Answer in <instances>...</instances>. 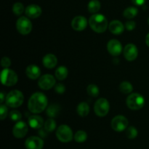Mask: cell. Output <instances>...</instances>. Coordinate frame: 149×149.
Wrapping results in <instances>:
<instances>
[{
  "instance_id": "6da1fadb",
  "label": "cell",
  "mask_w": 149,
  "mask_h": 149,
  "mask_svg": "<svg viewBox=\"0 0 149 149\" xmlns=\"http://www.w3.org/2000/svg\"><path fill=\"white\" fill-rule=\"evenodd\" d=\"M47 97L42 93H35L31 96L28 102V109L31 113H39L47 106Z\"/></svg>"
},
{
  "instance_id": "7a4b0ae2",
  "label": "cell",
  "mask_w": 149,
  "mask_h": 149,
  "mask_svg": "<svg viewBox=\"0 0 149 149\" xmlns=\"http://www.w3.org/2000/svg\"><path fill=\"white\" fill-rule=\"evenodd\" d=\"M89 25L92 30L98 33L105 32L107 29L108 20L106 17L102 14H94L89 19Z\"/></svg>"
},
{
  "instance_id": "3957f363",
  "label": "cell",
  "mask_w": 149,
  "mask_h": 149,
  "mask_svg": "<svg viewBox=\"0 0 149 149\" xmlns=\"http://www.w3.org/2000/svg\"><path fill=\"white\" fill-rule=\"evenodd\" d=\"M6 105L11 108H17L21 106L24 100L23 94L20 90L10 91L5 97Z\"/></svg>"
},
{
  "instance_id": "277c9868",
  "label": "cell",
  "mask_w": 149,
  "mask_h": 149,
  "mask_svg": "<svg viewBox=\"0 0 149 149\" xmlns=\"http://www.w3.org/2000/svg\"><path fill=\"white\" fill-rule=\"evenodd\" d=\"M126 103L127 107L131 110H140L145 104V99L139 93H131L127 98Z\"/></svg>"
},
{
  "instance_id": "5b68a950",
  "label": "cell",
  "mask_w": 149,
  "mask_h": 149,
  "mask_svg": "<svg viewBox=\"0 0 149 149\" xmlns=\"http://www.w3.org/2000/svg\"><path fill=\"white\" fill-rule=\"evenodd\" d=\"M18 81L17 74L14 71L9 68H4L1 73V81L7 87H12L15 85Z\"/></svg>"
},
{
  "instance_id": "8992f818",
  "label": "cell",
  "mask_w": 149,
  "mask_h": 149,
  "mask_svg": "<svg viewBox=\"0 0 149 149\" xmlns=\"http://www.w3.org/2000/svg\"><path fill=\"white\" fill-rule=\"evenodd\" d=\"M56 137L62 143L70 142L72 141L74 137L72 130L66 125H61L56 131Z\"/></svg>"
},
{
  "instance_id": "52a82bcc",
  "label": "cell",
  "mask_w": 149,
  "mask_h": 149,
  "mask_svg": "<svg viewBox=\"0 0 149 149\" xmlns=\"http://www.w3.org/2000/svg\"><path fill=\"white\" fill-rule=\"evenodd\" d=\"M16 29L17 31L22 35H27L31 33L32 30V23L29 17L22 16L17 20Z\"/></svg>"
},
{
  "instance_id": "ba28073f",
  "label": "cell",
  "mask_w": 149,
  "mask_h": 149,
  "mask_svg": "<svg viewBox=\"0 0 149 149\" xmlns=\"http://www.w3.org/2000/svg\"><path fill=\"white\" fill-rule=\"evenodd\" d=\"M110 109V104L107 99L106 98H99L95 102L94 106V111L95 114L100 117L106 116L109 112Z\"/></svg>"
},
{
  "instance_id": "9c48e42d",
  "label": "cell",
  "mask_w": 149,
  "mask_h": 149,
  "mask_svg": "<svg viewBox=\"0 0 149 149\" xmlns=\"http://www.w3.org/2000/svg\"><path fill=\"white\" fill-rule=\"evenodd\" d=\"M128 124H129L128 119L125 116L122 115H118L112 119L111 125L113 130L120 132L127 130Z\"/></svg>"
},
{
  "instance_id": "30bf717a",
  "label": "cell",
  "mask_w": 149,
  "mask_h": 149,
  "mask_svg": "<svg viewBox=\"0 0 149 149\" xmlns=\"http://www.w3.org/2000/svg\"><path fill=\"white\" fill-rule=\"evenodd\" d=\"M55 82H56L55 79L53 76L51 74H45L40 77L38 81V84L41 89L47 90L55 87Z\"/></svg>"
},
{
  "instance_id": "8fae6325",
  "label": "cell",
  "mask_w": 149,
  "mask_h": 149,
  "mask_svg": "<svg viewBox=\"0 0 149 149\" xmlns=\"http://www.w3.org/2000/svg\"><path fill=\"white\" fill-rule=\"evenodd\" d=\"M29 131V127L26 122L23 121H19L15 125L13 129V134L16 138H24L28 133Z\"/></svg>"
},
{
  "instance_id": "7c38bea8",
  "label": "cell",
  "mask_w": 149,
  "mask_h": 149,
  "mask_svg": "<svg viewBox=\"0 0 149 149\" xmlns=\"http://www.w3.org/2000/svg\"><path fill=\"white\" fill-rule=\"evenodd\" d=\"M123 54L127 61H133L138 57V49L134 44H128L124 48Z\"/></svg>"
},
{
  "instance_id": "4fadbf2b",
  "label": "cell",
  "mask_w": 149,
  "mask_h": 149,
  "mask_svg": "<svg viewBox=\"0 0 149 149\" xmlns=\"http://www.w3.org/2000/svg\"><path fill=\"white\" fill-rule=\"evenodd\" d=\"M107 49L112 56H119L122 52V44L116 39H111L107 44Z\"/></svg>"
},
{
  "instance_id": "5bb4252c",
  "label": "cell",
  "mask_w": 149,
  "mask_h": 149,
  "mask_svg": "<svg viewBox=\"0 0 149 149\" xmlns=\"http://www.w3.org/2000/svg\"><path fill=\"white\" fill-rule=\"evenodd\" d=\"M25 146L27 149H42L44 146V141L39 137L31 136L27 138L25 142Z\"/></svg>"
},
{
  "instance_id": "9a60e30c",
  "label": "cell",
  "mask_w": 149,
  "mask_h": 149,
  "mask_svg": "<svg viewBox=\"0 0 149 149\" xmlns=\"http://www.w3.org/2000/svg\"><path fill=\"white\" fill-rule=\"evenodd\" d=\"M87 20L85 17L81 15L76 16L71 21V26L73 29L77 31H81L87 28Z\"/></svg>"
},
{
  "instance_id": "2e32d148",
  "label": "cell",
  "mask_w": 149,
  "mask_h": 149,
  "mask_svg": "<svg viewBox=\"0 0 149 149\" xmlns=\"http://www.w3.org/2000/svg\"><path fill=\"white\" fill-rule=\"evenodd\" d=\"M25 13L29 18H37L42 14V8L37 4H30L25 10Z\"/></svg>"
},
{
  "instance_id": "e0dca14e",
  "label": "cell",
  "mask_w": 149,
  "mask_h": 149,
  "mask_svg": "<svg viewBox=\"0 0 149 149\" xmlns=\"http://www.w3.org/2000/svg\"><path fill=\"white\" fill-rule=\"evenodd\" d=\"M109 29L113 34L119 35L125 30L123 23L118 20H113L109 23Z\"/></svg>"
},
{
  "instance_id": "ac0fdd59",
  "label": "cell",
  "mask_w": 149,
  "mask_h": 149,
  "mask_svg": "<svg viewBox=\"0 0 149 149\" xmlns=\"http://www.w3.org/2000/svg\"><path fill=\"white\" fill-rule=\"evenodd\" d=\"M42 63L45 68L51 69V68H55L57 65L58 59H57V57L53 54H47L42 59Z\"/></svg>"
},
{
  "instance_id": "d6986e66",
  "label": "cell",
  "mask_w": 149,
  "mask_h": 149,
  "mask_svg": "<svg viewBox=\"0 0 149 149\" xmlns=\"http://www.w3.org/2000/svg\"><path fill=\"white\" fill-rule=\"evenodd\" d=\"M29 126L33 129H40L42 127L45 123L42 117H41L39 115H31L29 116Z\"/></svg>"
},
{
  "instance_id": "ffe728a7",
  "label": "cell",
  "mask_w": 149,
  "mask_h": 149,
  "mask_svg": "<svg viewBox=\"0 0 149 149\" xmlns=\"http://www.w3.org/2000/svg\"><path fill=\"white\" fill-rule=\"evenodd\" d=\"M26 76L29 79H31L32 80H34L40 77L41 70L37 65H30L26 68Z\"/></svg>"
},
{
  "instance_id": "44dd1931",
  "label": "cell",
  "mask_w": 149,
  "mask_h": 149,
  "mask_svg": "<svg viewBox=\"0 0 149 149\" xmlns=\"http://www.w3.org/2000/svg\"><path fill=\"white\" fill-rule=\"evenodd\" d=\"M77 111L79 116H81V117L87 116L90 112V106L86 102H81L77 106Z\"/></svg>"
},
{
  "instance_id": "7402d4cb",
  "label": "cell",
  "mask_w": 149,
  "mask_h": 149,
  "mask_svg": "<svg viewBox=\"0 0 149 149\" xmlns=\"http://www.w3.org/2000/svg\"><path fill=\"white\" fill-rule=\"evenodd\" d=\"M61 111V106L58 104H52L47 109L46 113L49 118H55L58 116Z\"/></svg>"
},
{
  "instance_id": "603a6c76",
  "label": "cell",
  "mask_w": 149,
  "mask_h": 149,
  "mask_svg": "<svg viewBox=\"0 0 149 149\" xmlns=\"http://www.w3.org/2000/svg\"><path fill=\"white\" fill-rule=\"evenodd\" d=\"M68 68L65 66H63V65L59 66L55 71V77H56L57 79L60 80V81H63V80L65 79L66 77H68Z\"/></svg>"
},
{
  "instance_id": "cb8c5ba5",
  "label": "cell",
  "mask_w": 149,
  "mask_h": 149,
  "mask_svg": "<svg viewBox=\"0 0 149 149\" xmlns=\"http://www.w3.org/2000/svg\"><path fill=\"white\" fill-rule=\"evenodd\" d=\"M87 9L90 13L96 14L100 9V2L98 0H91L88 3Z\"/></svg>"
},
{
  "instance_id": "d4e9b609",
  "label": "cell",
  "mask_w": 149,
  "mask_h": 149,
  "mask_svg": "<svg viewBox=\"0 0 149 149\" xmlns=\"http://www.w3.org/2000/svg\"><path fill=\"white\" fill-rule=\"evenodd\" d=\"M138 13V8L135 7H129L125 10L123 13L124 17L127 19H132L136 17Z\"/></svg>"
},
{
  "instance_id": "484cf974",
  "label": "cell",
  "mask_w": 149,
  "mask_h": 149,
  "mask_svg": "<svg viewBox=\"0 0 149 149\" xmlns=\"http://www.w3.org/2000/svg\"><path fill=\"white\" fill-rule=\"evenodd\" d=\"M87 93L90 97H97L99 95V93H100V90H99L98 87L96 84H91L87 86Z\"/></svg>"
},
{
  "instance_id": "4316f807",
  "label": "cell",
  "mask_w": 149,
  "mask_h": 149,
  "mask_svg": "<svg viewBox=\"0 0 149 149\" xmlns=\"http://www.w3.org/2000/svg\"><path fill=\"white\" fill-rule=\"evenodd\" d=\"M119 90L124 94H130L133 90L132 85L128 81H123L119 85Z\"/></svg>"
},
{
  "instance_id": "83f0119b",
  "label": "cell",
  "mask_w": 149,
  "mask_h": 149,
  "mask_svg": "<svg viewBox=\"0 0 149 149\" xmlns=\"http://www.w3.org/2000/svg\"><path fill=\"white\" fill-rule=\"evenodd\" d=\"M45 130L47 132H51L54 131L56 128V122L52 118H49V119L45 122Z\"/></svg>"
},
{
  "instance_id": "f1b7e54d",
  "label": "cell",
  "mask_w": 149,
  "mask_h": 149,
  "mask_svg": "<svg viewBox=\"0 0 149 149\" xmlns=\"http://www.w3.org/2000/svg\"><path fill=\"white\" fill-rule=\"evenodd\" d=\"M87 134L84 130H79L74 135V140L77 143H84L87 141Z\"/></svg>"
},
{
  "instance_id": "f546056e",
  "label": "cell",
  "mask_w": 149,
  "mask_h": 149,
  "mask_svg": "<svg viewBox=\"0 0 149 149\" xmlns=\"http://www.w3.org/2000/svg\"><path fill=\"white\" fill-rule=\"evenodd\" d=\"M26 9L21 2H16L13 6V12L15 15H20Z\"/></svg>"
},
{
  "instance_id": "4dcf8cb0",
  "label": "cell",
  "mask_w": 149,
  "mask_h": 149,
  "mask_svg": "<svg viewBox=\"0 0 149 149\" xmlns=\"http://www.w3.org/2000/svg\"><path fill=\"white\" fill-rule=\"evenodd\" d=\"M138 130L133 126L129 127L127 128L126 130V135L129 139H135L138 136Z\"/></svg>"
},
{
  "instance_id": "1f68e13d",
  "label": "cell",
  "mask_w": 149,
  "mask_h": 149,
  "mask_svg": "<svg viewBox=\"0 0 149 149\" xmlns=\"http://www.w3.org/2000/svg\"><path fill=\"white\" fill-rule=\"evenodd\" d=\"M10 119H11L12 121L13 122H19L20 121L22 118V114L20 113V111L17 110H13L10 113Z\"/></svg>"
},
{
  "instance_id": "d6a6232c",
  "label": "cell",
  "mask_w": 149,
  "mask_h": 149,
  "mask_svg": "<svg viewBox=\"0 0 149 149\" xmlns=\"http://www.w3.org/2000/svg\"><path fill=\"white\" fill-rule=\"evenodd\" d=\"M7 112H8V109L5 105L1 104L0 106V119L1 120H4L7 116Z\"/></svg>"
},
{
  "instance_id": "836d02e7",
  "label": "cell",
  "mask_w": 149,
  "mask_h": 149,
  "mask_svg": "<svg viewBox=\"0 0 149 149\" xmlns=\"http://www.w3.org/2000/svg\"><path fill=\"white\" fill-rule=\"evenodd\" d=\"M55 90L58 94H63L65 92V87L63 84H57L55 85Z\"/></svg>"
},
{
  "instance_id": "e575fe53",
  "label": "cell",
  "mask_w": 149,
  "mask_h": 149,
  "mask_svg": "<svg viewBox=\"0 0 149 149\" xmlns=\"http://www.w3.org/2000/svg\"><path fill=\"white\" fill-rule=\"evenodd\" d=\"M1 65L4 68H8L11 65V61L8 57H3L1 61Z\"/></svg>"
},
{
  "instance_id": "d590c367",
  "label": "cell",
  "mask_w": 149,
  "mask_h": 149,
  "mask_svg": "<svg viewBox=\"0 0 149 149\" xmlns=\"http://www.w3.org/2000/svg\"><path fill=\"white\" fill-rule=\"evenodd\" d=\"M135 26H136V24L134 21L132 20H130V21H127L125 24V28L127 31H132L135 29Z\"/></svg>"
},
{
  "instance_id": "8d00e7d4",
  "label": "cell",
  "mask_w": 149,
  "mask_h": 149,
  "mask_svg": "<svg viewBox=\"0 0 149 149\" xmlns=\"http://www.w3.org/2000/svg\"><path fill=\"white\" fill-rule=\"evenodd\" d=\"M146 0H132V3L137 6H141L145 4Z\"/></svg>"
},
{
  "instance_id": "74e56055",
  "label": "cell",
  "mask_w": 149,
  "mask_h": 149,
  "mask_svg": "<svg viewBox=\"0 0 149 149\" xmlns=\"http://www.w3.org/2000/svg\"><path fill=\"white\" fill-rule=\"evenodd\" d=\"M0 100H1V103H3L4 100V94L3 92H1V94H0Z\"/></svg>"
},
{
  "instance_id": "f35d334b",
  "label": "cell",
  "mask_w": 149,
  "mask_h": 149,
  "mask_svg": "<svg viewBox=\"0 0 149 149\" xmlns=\"http://www.w3.org/2000/svg\"><path fill=\"white\" fill-rule=\"evenodd\" d=\"M146 43L147 46L149 47V33L146 36Z\"/></svg>"
},
{
  "instance_id": "ab89813d",
  "label": "cell",
  "mask_w": 149,
  "mask_h": 149,
  "mask_svg": "<svg viewBox=\"0 0 149 149\" xmlns=\"http://www.w3.org/2000/svg\"><path fill=\"white\" fill-rule=\"evenodd\" d=\"M148 24H149V18H148Z\"/></svg>"
}]
</instances>
